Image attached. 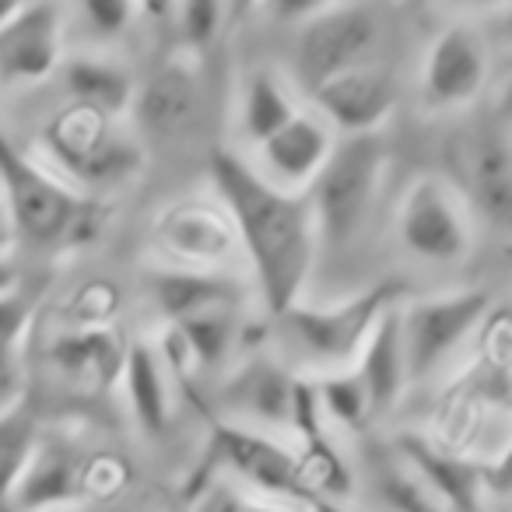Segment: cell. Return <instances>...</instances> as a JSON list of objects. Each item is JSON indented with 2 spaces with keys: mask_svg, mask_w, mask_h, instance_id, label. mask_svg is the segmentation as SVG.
I'll return each instance as SVG.
<instances>
[{
  "mask_svg": "<svg viewBox=\"0 0 512 512\" xmlns=\"http://www.w3.org/2000/svg\"><path fill=\"white\" fill-rule=\"evenodd\" d=\"M214 200L232 218L242 264L271 320L302 302L316 267V225L306 193H285L267 183L235 148H214L207 158Z\"/></svg>",
  "mask_w": 512,
  "mask_h": 512,
  "instance_id": "cell-1",
  "label": "cell"
},
{
  "mask_svg": "<svg viewBox=\"0 0 512 512\" xmlns=\"http://www.w3.org/2000/svg\"><path fill=\"white\" fill-rule=\"evenodd\" d=\"M407 299V285L400 278L376 281L365 292L337 302V306H309L295 302L292 309L278 316L274 337H278V362L292 369L295 376L320 379L330 372L355 369L365 341L390 313L393 306Z\"/></svg>",
  "mask_w": 512,
  "mask_h": 512,
  "instance_id": "cell-2",
  "label": "cell"
},
{
  "mask_svg": "<svg viewBox=\"0 0 512 512\" xmlns=\"http://www.w3.org/2000/svg\"><path fill=\"white\" fill-rule=\"evenodd\" d=\"M36 155L71 190L106 200L127 190L148 162V148L137 141L134 130L123 127V120H109L71 102L46 120Z\"/></svg>",
  "mask_w": 512,
  "mask_h": 512,
  "instance_id": "cell-3",
  "label": "cell"
},
{
  "mask_svg": "<svg viewBox=\"0 0 512 512\" xmlns=\"http://www.w3.org/2000/svg\"><path fill=\"white\" fill-rule=\"evenodd\" d=\"M390 151L379 134L337 137V148L306 190L313 207L316 246L344 249L362 235L376 207Z\"/></svg>",
  "mask_w": 512,
  "mask_h": 512,
  "instance_id": "cell-4",
  "label": "cell"
},
{
  "mask_svg": "<svg viewBox=\"0 0 512 512\" xmlns=\"http://www.w3.org/2000/svg\"><path fill=\"white\" fill-rule=\"evenodd\" d=\"M386 36V11L376 4H316L295 22L292 88L313 95L341 74L376 67V50Z\"/></svg>",
  "mask_w": 512,
  "mask_h": 512,
  "instance_id": "cell-5",
  "label": "cell"
},
{
  "mask_svg": "<svg viewBox=\"0 0 512 512\" xmlns=\"http://www.w3.org/2000/svg\"><path fill=\"white\" fill-rule=\"evenodd\" d=\"M0 186L8 197L18 246L57 253L85 193L71 190L36 151L22 148L0 127Z\"/></svg>",
  "mask_w": 512,
  "mask_h": 512,
  "instance_id": "cell-6",
  "label": "cell"
},
{
  "mask_svg": "<svg viewBox=\"0 0 512 512\" xmlns=\"http://www.w3.org/2000/svg\"><path fill=\"white\" fill-rule=\"evenodd\" d=\"M211 456L228 474H235L242 484H249L264 498H274L285 509L344 512L341 505L323 502L309 488L295 449L278 442L271 432H256V428L211 418Z\"/></svg>",
  "mask_w": 512,
  "mask_h": 512,
  "instance_id": "cell-7",
  "label": "cell"
},
{
  "mask_svg": "<svg viewBox=\"0 0 512 512\" xmlns=\"http://www.w3.org/2000/svg\"><path fill=\"white\" fill-rule=\"evenodd\" d=\"M151 246L158 260L183 271L235 274L242 249L232 218L214 197H183L165 204L151 221Z\"/></svg>",
  "mask_w": 512,
  "mask_h": 512,
  "instance_id": "cell-8",
  "label": "cell"
},
{
  "mask_svg": "<svg viewBox=\"0 0 512 512\" xmlns=\"http://www.w3.org/2000/svg\"><path fill=\"white\" fill-rule=\"evenodd\" d=\"M397 242L421 264L449 267L474 246L470 211L446 176H418L397 211Z\"/></svg>",
  "mask_w": 512,
  "mask_h": 512,
  "instance_id": "cell-9",
  "label": "cell"
},
{
  "mask_svg": "<svg viewBox=\"0 0 512 512\" xmlns=\"http://www.w3.org/2000/svg\"><path fill=\"white\" fill-rule=\"evenodd\" d=\"M71 8L50 0H18L0 22V92H22L57 78L67 57Z\"/></svg>",
  "mask_w": 512,
  "mask_h": 512,
  "instance_id": "cell-10",
  "label": "cell"
},
{
  "mask_svg": "<svg viewBox=\"0 0 512 512\" xmlns=\"http://www.w3.org/2000/svg\"><path fill=\"white\" fill-rule=\"evenodd\" d=\"M488 313L484 288L432 295L400 306V337H404L407 383L428 379L446 365V358L477 330L481 316Z\"/></svg>",
  "mask_w": 512,
  "mask_h": 512,
  "instance_id": "cell-11",
  "label": "cell"
},
{
  "mask_svg": "<svg viewBox=\"0 0 512 512\" xmlns=\"http://www.w3.org/2000/svg\"><path fill=\"white\" fill-rule=\"evenodd\" d=\"M456 193L470 218L512 235V134L502 127H474L453 144Z\"/></svg>",
  "mask_w": 512,
  "mask_h": 512,
  "instance_id": "cell-12",
  "label": "cell"
},
{
  "mask_svg": "<svg viewBox=\"0 0 512 512\" xmlns=\"http://www.w3.org/2000/svg\"><path fill=\"white\" fill-rule=\"evenodd\" d=\"M491 71V53L481 29L453 22L432 39L421 64V102L432 113L463 109L484 92Z\"/></svg>",
  "mask_w": 512,
  "mask_h": 512,
  "instance_id": "cell-13",
  "label": "cell"
},
{
  "mask_svg": "<svg viewBox=\"0 0 512 512\" xmlns=\"http://www.w3.org/2000/svg\"><path fill=\"white\" fill-rule=\"evenodd\" d=\"M92 453L74 432L43 428L39 446L11 495V512H46V509H85V481Z\"/></svg>",
  "mask_w": 512,
  "mask_h": 512,
  "instance_id": "cell-14",
  "label": "cell"
},
{
  "mask_svg": "<svg viewBox=\"0 0 512 512\" xmlns=\"http://www.w3.org/2000/svg\"><path fill=\"white\" fill-rule=\"evenodd\" d=\"M204 85H200L197 64L190 57L165 60L144 85H137L130 120H134L137 141L148 144H172L190 134V127L200 116Z\"/></svg>",
  "mask_w": 512,
  "mask_h": 512,
  "instance_id": "cell-15",
  "label": "cell"
},
{
  "mask_svg": "<svg viewBox=\"0 0 512 512\" xmlns=\"http://www.w3.org/2000/svg\"><path fill=\"white\" fill-rule=\"evenodd\" d=\"M337 148V134L316 116L313 109L302 106L285 127L264 144H256L249 165L271 186L285 193H306L330 162Z\"/></svg>",
  "mask_w": 512,
  "mask_h": 512,
  "instance_id": "cell-16",
  "label": "cell"
},
{
  "mask_svg": "<svg viewBox=\"0 0 512 512\" xmlns=\"http://www.w3.org/2000/svg\"><path fill=\"white\" fill-rule=\"evenodd\" d=\"M295 372L285 369L274 355H249L221 383V421L246 425L256 432L288 428Z\"/></svg>",
  "mask_w": 512,
  "mask_h": 512,
  "instance_id": "cell-17",
  "label": "cell"
},
{
  "mask_svg": "<svg viewBox=\"0 0 512 512\" xmlns=\"http://www.w3.org/2000/svg\"><path fill=\"white\" fill-rule=\"evenodd\" d=\"M130 341L116 327H95V330H53L46 341L43 355L50 372L60 383L74 386L88 397L116 390L127 362Z\"/></svg>",
  "mask_w": 512,
  "mask_h": 512,
  "instance_id": "cell-18",
  "label": "cell"
},
{
  "mask_svg": "<svg viewBox=\"0 0 512 512\" xmlns=\"http://www.w3.org/2000/svg\"><path fill=\"white\" fill-rule=\"evenodd\" d=\"M397 95L400 88L390 71L362 67L320 85L309 99H313V113L323 116V123L337 137H365L379 134L386 116L397 106Z\"/></svg>",
  "mask_w": 512,
  "mask_h": 512,
  "instance_id": "cell-19",
  "label": "cell"
},
{
  "mask_svg": "<svg viewBox=\"0 0 512 512\" xmlns=\"http://www.w3.org/2000/svg\"><path fill=\"white\" fill-rule=\"evenodd\" d=\"M390 446L421 477V484L432 491L442 512H484L481 467H474L467 456L439 446V442L421 432H400Z\"/></svg>",
  "mask_w": 512,
  "mask_h": 512,
  "instance_id": "cell-20",
  "label": "cell"
},
{
  "mask_svg": "<svg viewBox=\"0 0 512 512\" xmlns=\"http://www.w3.org/2000/svg\"><path fill=\"white\" fill-rule=\"evenodd\" d=\"M148 295L155 302L165 327L211 313L225 306H246V285L235 274L183 271V267L155 264L148 271Z\"/></svg>",
  "mask_w": 512,
  "mask_h": 512,
  "instance_id": "cell-21",
  "label": "cell"
},
{
  "mask_svg": "<svg viewBox=\"0 0 512 512\" xmlns=\"http://www.w3.org/2000/svg\"><path fill=\"white\" fill-rule=\"evenodd\" d=\"M60 85L67 92L71 106H85L109 120H123L134 106L137 78L127 64L99 50H78L67 53L57 71Z\"/></svg>",
  "mask_w": 512,
  "mask_h": 512,
  "instance_id": "cell-22",
  "label": "cell"
},
{
  "mask_svg": "<svg viewBox=\"0 0 512 512\" xmlns=\"http://www.w3.org/2000/svg\"><path fill=\"white\" fill-rule=\"evenodd\" d=\"M120 390L137 432L144 439H162L172 425V411H176V383H172L155 341H130Z\"/></svg>",
  "mask_w": 512,
  "mask_h": 512,
  "instance_id": "cell-23",
  "label": "cell"
},
{
  "mask_svg": "<svg viewBox=\"0 0 512 512\" xmlns=\"http://www.w3.org/2000/svg\"><path fill=\"white\" fill-rule=\"evenodd\" d=\"M355 376L362 379L365 397H369L372 418H383L397 407L407 386V358H404V337H400V306L383 313L376 330L365 341L362 355L355 362Z\"/></svg>",
  "mask_w": 512,
  "mask_h": 512,
  "instance_id": "cell-24",
  "label": "cell"
},
{
  "mask_svg": "<svg viewBox=\"0 0 512 512\" xmlns=\"http://www.w3.org/2000/svg\"><path fill=\"white\" fill-rule=\"evenodd\" d=\"M358 474L369 491V502L383 512H442L432 491L421 484V477L407 467L390 442H362Z\"/></svg>",
  "mask_w": 512,
  "mask_h": 512,
  "instance_id": "cell-25",
  "label": "cell"
},
{
  "mask_svg": "<svg viewBox=\"0 0 512 512\" xmlns=\"http://www.w3.org/2000/svg\"><path fill=\"white\" fill-rule=\"evenodd\" d=\"M299 109V95H295L292 81L285 74L274 71V67H253L242 78L235 127H239V137L253 151L256 144H264L267 137L278 134Z\"/></svg>",
  "mask_w": 512,
  "mask_h": 512,
  "instance_id": "cell-26",
  "label": "cell"
},
{
  "mask_svg": "<svg viewBox=\"0 0 512 512\" xmlns=\"http://www.w3.org/2000/svg\"><path fill=\"white\" fill-rule=\"evenodd\" d=\"M46 421L39 418V404L32 397H15L0 407V509H8L25 467L39 446Z\"/></svg>",
  "mask_w": 512,
  "mask_h": 512,
  "instance_id": "cell-27",
  "label": "cell"
},
{
  "mask_svg": "<svg viewBox=\"0 0 512 512\" xmlns=\"http://www.w3.org/2000/svg\"><path fill=\"white\" fill-rule=\"evenodd\" d=\"M316 393H320V407L327 425L348 428L351 435H362L372 421L369 397H365L362 379L355 376V369L348 372H330V376L316 379Z\"/></svg>",
  "mask_w": 512,
  "mask_h": 512,
  "instance_id": "cell-28",
  "label": "cell"
},
{
  "mask_svg": "<svg viewBox=\"0 0 512 512\" xmlns=\"http://www.w3.org/2000/svg\"><path fill=\"white\" fill-rule=\"evenodd\" d=\"M228 8L214 4V0H190V4H172V29L183 46V57H200L218 43L221 29H225Z\"/></svg>",
  "mask_w": 512,
  "mask_h": 512,
  "instance_id": "cell-29",
  "label": "cell"
},
{
  "mask_svg": "<svg viewBox=\"0 0 512 512\" xmlns=\"http://www.w3.org/2000/svg\"><path fill=\"white\" fill-rule=\"evenodd\" d=\"M120 313V292L109 281H85L74 288L64 302V330H95V327H113V316Z\"/></svg>",
  "mask_w": 512,
  "mask_h": 512,
  "instance_id": "cell-30",
  "label": "cell"
},
{
  "mask_svg": "<svg viewBox=\"0 0 512 512\" xmlns=\"http://www.w3.org/2000/svg\"><path fill=\"white\" fill-rule=\"evenodd\" d=\"M36 320V302L25 295V288L0 295V383L11 376V369L18 365L22 344Z\"/></svg>",
  "mask_w": 512,
  "mask_h": 512,
  "instance_id": "cell-31",
  "label": "cell"
},
{
  "mask_svg": "<svg viewBox=\"0 0 512 512\" xmlns=\"http://www.w3.org/2000/svg\"><path fill=\"white\" fill-rule=\"evenodd\" d=\"M78 15L85 18V25L99 43H109V39H120L141 18V8L127 4V0H85Z\"/></svg>",
  "mask_w": 512,
  "mask_h": 512,
  "instance_id": "cell-32",
  "label": "cell"
},
{
  "mask_svg": "<svg viewBox=\"0 0 512 512\" xmlns=\"http://www.w3.org/2000/svg\"><path fill=\"white\" fill-rule=\"evenodd\" d=\"M18 239H15V221L8 211V197H4V186H0V256H15Z\"/></svg>",
  "mask_w": 512,
  "mask_h": 512,
  "instance_id": "cell-33",
  "label": "cell"
},
{
  "mask_svg": "<svg viewBox=\"0 0 512 512\" xmlns=\"http://www.w3.org/2000/svg\"><path fill=\"white\" fill-rule=\"evenodd\" d=\"M22 288V271H18L15 256H0V295Z\"/></svg>",
  "mask_w": 512,
  "mask_h": 512,
  "instance_id": "cell-34",
  "label": "cell"
},
{
  "mask_svg": "<svg viewBox=\"0 0 512 512\" xmlns=\"http://www.w3.org/2000/svg\"><path fill=\"white\" fill-rule=\"evenodd\" d=\"M46 512H85V509H46Z\"/></svg>",
  "mask_w": 512,
  "mask_h": 512,
  "instance_id": "cell-35",
  "label": "cell"
},
{
  "mask_svg": "<svg viewBox=\"0 0 512 512\" xmlns=\"http://www.w3.org/2000/svg\"><path fill=\"white\" fill-rule=\"evenodd\" d=\"M85 512H109V509H99V505H95V509H85Z\"/></svg>",
  "mask_w": 512,
  "mask_h": 512,
  "instance_id": "cell-36",
  "label": "cell"
},
{
  "mask_svg": "<svg viewBox=\"0 0 512 512\" xmlns=\"http://www.w3.org/2000/svg\"><path fill=\"white\" fill-rule=\"evenodd\" d=\"M0 512H11V509H0Z\"/></svg>",
  "mask_w": 512,
  "mask_h": 512,
  "instance_id": "cell-37",
  "label": "cell"
},
{
  "mask_svg": "<svg viewBox=\"0 0 512 512\" xmlns=\"http://www.w3.org/2000/svg\"><path fill=\"white\" fill-rule=\"evenodd\" d=\"M509 253H512V246H509Z\"/></svg>",
  "mask_w": 512,
  "mask_h": 512,
  "instance_id": "cell-38",
  "label": "cell"
}]
</instances>
